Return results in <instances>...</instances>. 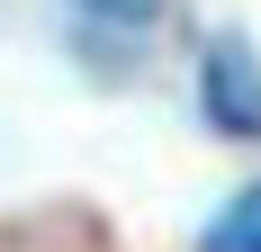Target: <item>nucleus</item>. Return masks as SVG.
Here are the masks:
<instances>
[{
  "instance_id": "1",
  "label": "nucleus",
  "mask_w": 261,
  "mask_h": 252,
  "mask_svg": "<svg viewBox=\"0 0 261 252\" xmlns=\"http://www.w3.org/2000/svg\"><path fill=\"white\" fill-rule=\"evenodd\" d=\"M198 108H207L216 135H243V144L261 135V54H252V36H207V54H198Z\"/></svg>"
},
{
  "instance_id": "2",
  "label": "nucleus",
  "mask_w": 261,
  "mask_h": 252,
  "mask_svg": "<svg viewBox=\"0 0 261 252\" xmlns=\"http://www.w3.org/2000/svg\"><path fill=\"white\" fill-rule=\"evenodd\" d=\"M198 252H261V180H252V189H234V198L207 216Z\"/></svg>"
},
{
  "instance_id": "3",
  "label": "nucleus",
  "mask_w": 261,
  "mask_h": 252,
  "mask_svg": "<svg viewBox=\"0 0 261 252\" xmlns=\"http://www.w3.org/2000/svg\"><path fill=\"white\" fill-rule=\"evenodd\" d=\"M81 9H90V18H117V27H144L162 0H81Z\"/></svg>"
}]
</instances>
